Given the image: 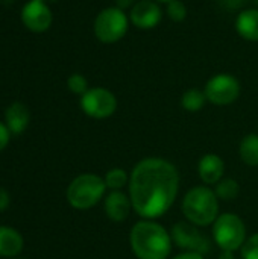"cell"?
Listing matches in <instances>:
<instances>
[{
    "label": "cell",
    "mask_w": 258,
    "mask_h": 259,
    "mask_svg": "<svg viewBox=\"0 0 258 259\" xmlns=\"http://www.w3.org/2000/svg\"><path fill=\"white\" fill-rule=\"evenodd\" d=\"M132 209L146 220L163 217L179 193V171L167 159L149 156L135 164L129 175Z\"/></svg>",
    "instance_id": "obj_1"
},
{
    "label": "cell",
    "mask_w": 258,
    "mask_h": 259,
    "mask_svg": "<svg viewBox=\"0 0 258 259\" xmlns=\"http://www.w3.org/2000/svg\"><path fill=\"white\" fill-rule=\"evenodd\" d=\"M172 237L155 220H140L129 232V246L138 259H167L172 252Z\"/></svg>",
    "instance_id": "obj_2"
},
{
    "label": "cell",
    "mask_w": 258,
    "mask_h": 259,
    "mask_svg": "<svg viewBox=\"0 0 258 259\" xmlns=\"http://www.w3.org/2000/svg\"><path fill=\"white\" fill-rule=\"evenodd\" d=\"M182 214L187 222L205 228L216 222L219 214V199L208 185L190 188L182 199Z\"/></svg>",
    "instance_id": "obj_3"
},
{
    "label": "cell",
    "mask_w": 258,
    "mask_h": 259,
    "mask_svg": "<svg viewBox=\"0 0 258 259\" xmlns=\"http://www.w3.org/2000/svg\"><path fill=\"white\" fill-rule=\"evenodd\" d=\"M106 190L103 178L94 173H84L75 178L68 185L67 200L75 209H90L100 202Z\"/></svg>",
    "instance_id": "obj_4"
},
{
    "label": "cell",
    "mask_w": 258,
    "mask_h": 259,
    "mask_svg": "<svg viewBox=\"0 0 258 259\" xmlns=\"http://www.w3.org/2000/svg\"><path fill=\"white\" fill-rule=\"evenodd\" d=\"M129 15L117 6L102 9L94 20L93 30L96 38L103 44H113L120 41L129 29Z\"/></svg>",
    "instance_id": "obj_5"
},
{
    "label": "cell",
    "mask_w": 258,
    "mask_h": 259,
    "mask_svg": "<svg viewBox=\"0 0 258 259\" xmlns=\"http://www.w3.org/2000/svg\"><path fill=\"white\" fill-rule=\"evenodd\" d=\"M213 226V238L214 243L222 249V250H240L242 246L246 241V226L243 220L231 212L220 214L216 222L211 225Z\"/></svg>",
    "instance_id": "obj_6"
},
{
    "label": "cell",
    "mask_w": 258,
    "mask_h": 259,
    "mask_svg": "<svg viewBox=\"0 0 258 259\" xmlns=\"http://www.w3.org/2000/svg\"><path fill=\"white\" fill-rule=\"evenodd\" d=\"M204 93L210 103L216 106H228L239 99L242 93V85L236 76L219 73L207 80Z\"/></svg>",
    "instance_id": "obj_7"
},
{
    "label": "cell",
    "mask_w": 258,
    "mask_h": 259,
    "mask_svg": "<svg viewBox=\"0 0 258 259\" xmlns=\"http://www.w3.org/2000/svg\"><path fill=\"white\" fill-rule=\"evenodd\" d=\"M170 237H172L173 244L182 249V252H195V253L205 255L210 252V247H211L210 240L199 229V226L187 220L175 223L172 228Z\"/></svg>",
    "instance_id": "obj_8"
},
{
    "label": "cell",
    "mask_w": 258,
    "mask_h": 259,
    "mask_svg": "<svg viewBox=\"0 0 258 259\" xmlns=\"http://www.w3.org/2000/svg\"><path fill=\"white\" fill-rule=\"evenodd\" d=\"M81 109L91 118L105 120L116 112L117 99L114 93L106 88H90L84 96H81Z\"/></svg>",
    "instance_id": "obj_9"
},
{
    "label": "cell",
    "mask_w": 258,
    "mask_h": 259,
    "mask_svg": "<svg viewBox=\"0 0 258 259\" xmlns=\"http://www.w3.org/2000/svg\"><path fill=\"white\" fill-rule=\"evenodd\" d=\"M163 20V9L155 0H138L129 11V21L141 30L157 27Z\"/></svg>",
    "instance_id": "obj_10"
},
{
    "label": "cell",
    "mask_w": 258,
    "mask_h": 259,
    "mask_svg": "<svg viewBox=\"0 0 258 259\" xmlns=\"http://www.w3.org/2000/svg\"><path fill=\"white\" fill-rule=\"evenodd\" d=\"M52 11L43 0H30L21 11L23 24L32 32H44L52 24Z\"/></svg>",
    "instance_id": "obj_11"
},
{
    "label": "cell",
    "mask_w": 258,
    "mask_h": 259,
    "mask_svg": "<svg viewBox=\"0 0 258 259\" xmlns=\"http://www.w3.org/2000/svg\"><path fill=\"white\" fill-rule=\"evenodd\" d=\"M103 209L106 217L114 223H120L126 220L132 211V202L129 199V194L123 191H111L105 197Z\"/></svg>",
    "instance_id": "obj_12"
},
{
    "label": "cell",
    "mask_w": 258,
    "mask_h": 259,
    "mask_svg": "<svg viewBox=\"0 0 258 259\" xmlns=\"http://www.w3.org/2000/svg\"><path fill=\"white\" fill-rule=\"evenodd\" d=\"M198 173L205 185H216L220 179H224L225 162L219 155L207 153L198 162Z\"/></svg>",
    "instance_id": "obj_13"
},
{
    "label": "cell",
    "mask_w": 258,
    "mask_h": 259,
    "mask_svg": "<svg viewBox=\"0 0 258 259\" xmlns=\"http://www.w3.org/2000/svg\"><path fill=\"white\" fill-rule=\"evenodd\" d=\"M234 26L240 38L251 42H258V9H242L236 18Z\"/></svg>",
    "instance_id": "obj_14"
},
{
    "label": "cell",
    "mask_w": 258,
    "mask_h": 259,
    "mask_svg": "<svg viewBox=\"0 0 258 259\" xmlns=\"http://www.w3.org/2000/svg\"><path fill=\"white\" fill-rule=\"evenodd\" d=\"M5 121H6L5 124L8 126L9 132L18 135V134L24 132L26 127L29 126L30 112H29V109H27V106L24 103L14 102L5 111Z\"/></svg>",
    "instance_id": "obj_15"
},
{
    "label": "cell",
    "mask_w": 258,
    "mask_h": 259,
    "mask_svg": "<svg viewBox=\"0 0 258 259\" xmlns=\"http://www.w3.org/2000/svg\"><path fill=\"white\" fill-rule=\"evenodd\" d=\"M23 250V237L12 228L0 226V256H17Z\"/></svg>",
    "instance_id": "obj_16"
},
{
    "label": "cell",
    "mask_w": 258,
    "mask_h": 259,
    "mask_svg": "<svg viewBox=\"0 0 258 259\" xmlns=\"http://www.w3.org/2000/svg\"><path fill=\"white\" fill-rule=\"evenodd\" d=\"M239 155L240 159L249 165L257 167L258 165V134H248L242 138L239 146Z\"/></svg>",
    "instance_id": "obj_17"
},
{
    "label": "cell",
    "mask_w": 258,
    "mask_h": 259,
    "mask_svg": "<svg viewBox=\"0 0 258 259\" xmlns=\"http://www.w3.org/2000/svg\"><path fill=\"white\" fill-rule=\"evenodd\" d=\"M207 102L208 100H207L204 90H199V88H190V90L184 91L181 96V106L189 112L201 111Z\"/></svg>",
    "instance_id": "obj_18"
},
{
    "label": "cell",
    "mask_w": 258,
    "mask_h": 259,
    "mask_svg": "<svg viewBox=\"0 0 258 259\" xmlns=\"http://www.w3.org/2000/svg\"><path fill=\"white\" fill-rule=\"evenodd\" d=\"M214 193H216L219 200L231 202V200L237 199V196L240 193V185H239V182L236 179L225 178V179H220L214 185Z\"/></svg>",
    "instance_id": "obj_19"
},
{
    "label": "cell",
    "mask_w": 258,
    "mask_h": 259,
    "mask_svg": "<svg viewBox=\"0 0 258 259\" xmlns=\"http://www.w3.org/2000/svg\"><path fill=\"white\" fill-rule=\"evenodd\" d=\"M103 181H105V185H106L108 190L122 191L123 187H126L129 184V175L126 173V170L116 167V168H111V170L106 171Z\"/></svg>",
    "instance_id": "obj_20"
},
{
    "label": "cell",
    "mask_w": 258,
    "mask_h": 259,
    "mask_svg": "<svg viewBox=\"0 0 258 259\" xmlns=\"http://www.w3.org/2000/svg\"><path fill=\"white\" fill-rule=\"evenodd\" d=\"M166 15L173 23H182L187 18V6L181 0H170L166 5Z\"/></svg>",
    "instance_id": "obj_21"
},
{
    "label": "cell",
    "mask_w": 258,
    "mask_h": 259,
    "mask_svg": "<svg viewBox=\"0 0 258 259\" xmlns=\"http://www.w3.org/2000/svg\"><path fill=\"white\" fill-rule=\"evenodd\" d=\"M67 87L73 94L78 96H84L90 88H88V80L84 74L81 73H73L68 79H67Z\"/></svg>",
    "instance_id": "obj_22"
},
{
    "label": "cell",
    "mask_w": 258,
    "mask_h": 259,
    "mask_svg": "<svg viewBox=\"0 0 258 259\" xmlns=\"http://www.w3.org/2000/svg\"><path fill=\"white\" fill-rule=\"evenodd\" d=\"M242 259H258V234L246 238L245 244L240 249Z\"/></svg>",
    "instance_id": "obj_23"
},
{
    "label": "cell",
    "mask_w": 258,
    "mask_h": 259,
    "mask_svg": "<svg viewBox=\"0 0 258 259\" xmlns=\"http://www.w3.org/2000/svg\"><path fill=\"white\" fill-rule=\"evenodd\" d=\"M245 2L246 0H219V5L227 12H236V11H242Z\"/></svg>",
    "instance_id": "obj_24"
},
{
    "label": "cell",
    "mask_w": 258,
    "mask_h": 259,
    "mask_svg": "<svg viewBox=\"0 0 258 259\" xmlns=\"http://www.w3.org/2000/svg\"><path fill=\"white\" fill-rule=\"evenodd\" d=\"M9 129H8V126L5 124V123H2L0 121V152L8 146V143H9Z\"/></svg>",
    "instance_id": "obj_25"
},
{
    "label": "cell",
    "mask_w": 258,
    "mask_h": 259,
    "mask_svg": "<svg viewBox=\"0 0 258 259\" xmlns=\"http://www.w3.org/2000/svg\"><path fill=\"white\" fill-rule=\"evenodd\" d=\"M9 206V193L0 187V212H3Z\"/></svg>",
    "instance_id": "obj_26"
},
{
    "label": "cell",
    "mask_w": 258,
    "mask_h": 259,
    "mask_svg": "<svg viewBox=\"0 0 258 259\" xmlns=\"http://www.w3.org/2000/svg\"><path fill=\"white\" fill-rule=\"evenodd\" d=\"M172 259H205V258H204V255H201V253H195V252H182V253H179V255L173 256Z\"/></svg>",
    "instance_id": "obj_27"
},
{
    "label": "cell",
    "mask_w": 258,
    "mask_h": 259,
    "mask_svg": "<svg viewBox=\"0 0 258 259\" xmlns=\"http://www.w3.org/2000/svg\"><path fill=\"white\" fill-rule=\"evenodd\" d=\"M114 2H116V6L122 11L131 9L135 5V0H114Z\"/></svg>",
    "instance_id": "obj_28"
},
{
    "label": "cell",
    "mask_w": 258,
    "mask_h": 259,
    "mask_svg": "<svg viewBox=\"0 0 258 259\" xmlns=\"http://www.w3.org/2000/svg\"><path fill=\"white\" fill-rule=\"evenodd\" d=\"M217 259H236V258H234V252H231V250H222V253L219 255V258Z\"/></svg>",
    "instance_id": "obj_29"
},
{
    "label": "cell",
    "mask_w": 258,
    "mask_h": 259,
    "mask_svg": "<svg viewBox=\"0 0 258 259\" xmlns=\"http://www.w3.org/2000/svg\"><path fill=\"white\" fill-rule=\"evenodd\" d=\"M155 2H157V3H166V5H167L170 0H155Z\"/></svg>",
    "instance_id": "obj_30"
},
{
    "label": "cell",
    "mask_w": 258,
    "mask_h": 259,
    "mask_svg": "<svg viewBox=\"0 0 258 259\" xmlns=\"http://www.w3.org/2000/svg\"><path fill=\"white\" fill-rule=\"evenodd\" d=\"M254 2H255V3H257V5H258V0H254Z\"/></svg>",
    "instance_id": "obj_31"
}]
</instances>
